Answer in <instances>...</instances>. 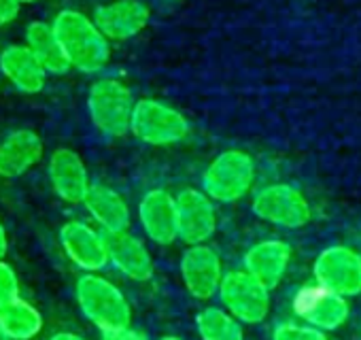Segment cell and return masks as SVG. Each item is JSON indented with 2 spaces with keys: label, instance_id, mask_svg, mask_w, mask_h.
<instances>
[{
  "label": "cell",
  "instance_id": "ffe728a7",
  "mask_svg": "<svg viewBox=\"0 0 361 340\" xmlns=\"http://www.w3.org/2000/svg\"><path fill=\"white\" fill-rule=\"evenodd\" d=\"M0 73L24 94H39L45 87L47 73L28 49V45H9L0 54Z\"/></svg>",
  "mask_w": 361,
  "mask_h": 340
},
{
  "label": "cell",
  "instance_id": "8fae6325",
  "mask_svg": "<svg viewBox=\"0 0 361 340\" xmlns=\"http://www.w3.org/2000/svg\"><path fill=\"white\" fill-rule=\"evenodd\" d=\"M60 245L66 257L83 272H100L111 264L106 234L98 232L85 221H66L60 228Z\"/></svg>",
  "mask_w": 361,
  "mask_h": 340
},
{
  "label": "cell",
  "instance_id": "8992f818",
  "mask_svg": "<svg viewBox=\"0 0 361 340\" xmlns=\"http://www.w3.org/2000/svg\"><path fill=\"white\" fill-rule=\"evenodd\" d=\"M219 298L224 308L240 323H262L270 312V289L247 270L226 272Z\"/></svg>",
  "mask_w": 361,
  "mask_h": 340
},
{
  "label": "cell",
  "instance_id": "603a6c76",
  "mask_svg": "<svg viewBox=\"0 0 361 340\" xmlns=\"http://www.w3.org/2000/svg\"><path fill=\"white\" fill-rule=\"evenodd\" d=\"M196 327L202 340H245L243 323L226 308H202L196 317Z\"/></svg>",
  "mask_w": 361,
  "mask_h": 340
},
{
  "label": "cell",
  "instance_id": "30bf717a",
  "mask_svg": "<svg viewBox=\"0 0 361 340\" xmlns=\"http://www.w3.org/2000/svg\"><path fill=\"white\" fill-rule=\"evenodd\" d=\"M176 230L188 247L207 245L217 230V213L213 200L196 188H188L176 196Z\"/></svg>",
  "mask_w": 361,
  "mask_h": 340
},
{
  "label": "cell",
  "instance_id": "d6986e66",
  "mask_svg": "<svg viewBox=\"0 0 361 340\" xmlns=\"http://www.w3.org/2000/svg\"><path fill=\"white\" fill-rule=\"evenodd\" d=\"M83 207L92 215V219L104 230V234H121L128 232L132 213L126 198L109 186L94 183Z\"/></svg>",
  "mask_w": 361,
  "mask_h": 340
},
{
  "label": "cell",
  "instance_id": "484cf974",
  "mask_svg": "<svg viewBox=\"0 0 361 340\" xmlns=\"http://www.w3.org/2000/svg\"><path fill=\"white\" fill-rule=\"evenodd\" d=\"M22 9L20 0H0V26H7L18 20Z\"/></svg>",
  "mask_w": 361,
  "mask_h": 340
},
{
  "label": "cell",
  "instance_id": "f1b7e54d",
  "mask_svg": "<svg viewBox=\"0 0 361 340\" xmlns=\"http://www.w3.org/2000/svg\"><path fill=\"white\" fill-rule=\"evenodd\" d=\"M49 340H87V338H83L81 334H75V332H56Z\"/></svg>",
  "mask_w": 361,
  "mask_h": 340
},
{
  "label": "cell",
  "instance_id": "9c48e42d",
  "mask_svg": "<svg viewBox=\"0 0 361 340\" xmlns=\"http://www.w3.org/2000/svg\"><path fill=\"white\" fill-rule=\"evenodd\" d=\"M47 175L54 194L62 202L73 207L83 205L94 186L90 181V173L83 157L71 147H58L51 151L47 162Z\"/></svg>",
  "mask_w": 361,
  "mask_h": 340
},
{
  "label": "cell",
  "instance_id": "3957f363",
  "mask_svg": "<svg viewBox=\"0 0 361 340\" xmlns=\"http://www.w3.org/2000/svg\"><path fill=\"white\" fill-rule=\"evenodd\" d=\"M134 107L132 90L115 77L96 79L87 92L90 119L100 134L111 138H121L130 132Z\"/></svg>",
  "mask_w": 361,
  "mask_h": 340
},
{
  "label": "cell",
  "instance_id": "1f68e13d",
  "mask_svg": "<svg viewBox=\"0 0 361 340\" xmlns=\"http://www.w3.org/2000/svg\"><path fill=\"white\" fill-rule=\"evenodd\" d=\"M22 5H32V3H37V0H20Z\"/></svg>",
  "mask_w": 361,
  "mask_h": 340
},
{
  "label": "cell",
  "instance_id": "d4e9b609",
  "mask_svg": "<svg viewBox=\"0 0 361 340\" xmlns=\"http://www.w3.org/2000/svg\"><path fill=\"white\" fill-rule=\"evenodd\" d=\"M20 279H18V272L16 268L5 262V260H0V308L7 306L9 302L22 298L20 296Z\"/></svg>",
  "mask_w": 361,
  "mask_h": 340
},
{
  "label": "cell",
  "instance_id": "44dd1931",
  "mask_svg": "<svg viewBox=\"0 0 361 340\" xmlns=\"http://www.w3.org/2000/svg\"><path fill=\"white\" fill-rule=\"evenodd\" d=\"M26 45L47 75H66L73 66L54 32L51 24L35 20L26 28Z\"/></svg>",
  "mask_w": 361,
  "mask_h": 340
},
{
  "label": "cell",
  "instance_id": "6da1fadb",
  "mask_svg": "<svg viewBox=\"0 0 361 340\" xmlns=\"http://www.w3.org/2000/svg\"><path fill=\"white\" fill-rule=\"evenodd\" d=\"M51 26L73 68L94 75L109 64L111 41L98 30L92 18L75 9H62Z\"/></svg>",
  "mask_w": 361,
  "mask_h": 340
},
{
  "label": "cell",
  "instance_id": "e0dca14e",
  "mask_svg": "<svg viewBox=\"0 0 361 340\" xmlns=\"http://www.w3.org/2000/svg\"><path fill=\"white\" fill-rule=\"evenodd\" d=\"M106 243H109V262L130 281H138V283H147L153 279L155 274V264L153 257L147 249V245L130 234V232H121V234H106Z\"/></svg>",
  "mask_w": 361,
  "mask_h": 340
},
{
  "label": "cell",
  "instance_id": "5b68a950",
  "mask_svg": "<svg viewBox=\"0 0 361 340\" xmlns=\"http://www.w3.org/2000/svg\"><path fill=\"white\" fill-rule=\"evenodd\" d=\"M130 132L145 145L170 147L190 136V121L185 115L153 98L136 100Z\"/></svg>",
  "mask_w": 361,
  "mask_h": 340
},
{
  "label": "cell",
  "instance_id": "ac0fdd59",
  "mask_svg": "<svg viewBox=\"0 0 361 340\" xmlns=\"http://www.w3.org/2000/svg\"><path fill=\"white\" fill-rule=\"evenodd\" d=\"M291 255L289 243L279 238L262 241L245 253V270L262 281L268 289H274L287 274Z\"/></svg>",
  "mask_w": 361,
  "mask_h": 340
},
{
  "label": "cell",
  "instance_id": "7402d4cb",
  "mask_svg": "<svg viewBox=\"0 0 361 340\" xmlns=\"http://www.w3.org/2000/svg\"><path fill=\"white\" fill-rule=\"evenodd\" d=\"M0 327L11 340H32L43 332V315L32 302L18 298L0 308Z\"/></svg>",
  "mask_w": 361,
  "mask_h": 340
},
{
  "label": "cell",
  "instance_id": "7c38bea8",
  "mask_svg": "<svg viewBox=\"0 0 361 340\" xmlns=\"http://www.w3.org/2000/svg\"><path fill=\"white\" fill-rule=\"evenodd\" d=\"M224 266L219 253L209 245L188 247L180 255V279L196 300H211L219 293L224 281Z\"/></svg>",
  "mask_w": 361,
  "mask_h": 340
},
{
  "label": "cell",
  "instance_id": "5bb4252c",
  "mask_svg": "<svg viewBox=\"0 0 361 340\" xmlns=\"http://www.w3.org/2000/svg\"><path fill=\"white\" fill-rule=\"evenodd\" d=\"M151 11L142 0H113L94 11V24L98 30L115 43L130 41L140 35L149 24Z\"/></svg>",
  "mask_w": 361,
  "mask_h": 340
},
{
  "label": "cell",
  "instance_id": "52a82bcc",
  "mask_svg": "<svg viewBox=\"0 0 361 340\" xmlns=\"http://www.w3.org/2000/svg\"><path fill=\"white\" fill-rule=\"evenodd\" d=\"M251 209L259 219L289 230L304 228L312 217L310 205L304 198V194L287 183H274L262 188L253 196Z\"/></svg>",
  "mask_w": 361,
  "mask_h": 340
},
{
  "label": "cell",
  "instance_id": "277c9868",
  "mask_svg": "<svg viewBox=\"0 0 361 340\" xmlns=\"http://www.w3.org/2000/svg\"><path fill=\"white\" fill-rule=\"evenodd\" d=\"M255 181V162L247 151L228 149L219 153L204 170L202 192L221 205L243 200Z\"/></svg>",
  "mask_w": 361,
  "mask_h": 340
},
{
  "label": "cell",
  "instance_id": "83f0119b",
  "mask_svg": "<svg viewBox=\"0 0 361 340\" xmlns=\"http://www.w3.org/2000/svg\"><path fill=\"white\" fill-rule=\"evenodd\" d=\"M7 251H9V236H7L3 221H0V260H5Z\"/></svg>",
  "mask_w": 361,
  "mask_h": 340
},
{
  "label": "cell",
  "instance_id": "9a60e30c",
  "mask_svg": "<svg viewBox=\"0 0 361 340\" xmlns=\"http://www.w3.org/2000/svg\"><path fill=\"white\" fill-rule=\"evenodd\" d=\"M45 155V142L39 132L20 128L0 140V177L20 179L41 164Z\"/></svg>",
  "mask_w": 361,
  "mask_h": 340
},
{
  "label": "cell",
  "instance_id": "4fadbf2b",
  "mask_svg": "<svg viewBox=\"0 0 361 340\" xmlns=\"http://www.w3.org/2000/svg\"><path fill=\"white\" fill-rule=\"evenodd\" d=\"M293 310L300 319L306 321V325H312L321 332H334L348 319L346 298L321 285L302 287L293 298Z\"/></svg>",
  "mask_w": 361,
  "mask_h": 340
},
{
  "label": "cell",
  "instance_id": "f546056e",
  "mask_svg": "<svg viewBox=\"0 0 361 340\" xmlns=\"http://www.w3.org/2000/svg\"><path fill=\"white\" fill-rule=\"evenodd\" d=\"M159 340H183V338H178V336H161Z\"/></svg>",
  "mask_w": 361,
  "mask_h": 340
},
{
  "label": "cell",
  "instance_id": "cb8c5ba5",
  "mask_svg": "<svg viewBox=\"0 0 361 340\" xmlns=\"http://www.w3.org/2000/svg\"><path fill=\"white\" fill-rule=\"evenodd\" d=\"M272 340H329L325 332L312 325L300 323H279L272 332Z\"/></svg>",
  "mask_w": 361,
  "mask_h": 340
},
{
  "label": "cell",
  "instance_id": "2e32d148",
  "mask_svg": "<svg viewBox=\"0 0 361 340\" xmlns=\"http://www.w3.org/2000/svg\"><path fill=\"white\" fill-rule=\"evenodd\" d=\"M142 232L155 245L168 247L178 238L176 230V198L166 190H151L138 205Z\"/></svg>",
  "mask_w": 361,
  "mask_h": 340
},
{
  "label": "cell",
  "instance_id": "7a4b0ae2",
  "mask_svg": "<svg viewBox=\"0 0 361 340\" xmlns=\"http://www.w3.org/2000/svg\"><path fill=\"white\" fill-rule=\"evenodd\" d=\"M75 298L83 317L102 334L132 327V306L123 291L98 272H83L75 283Z\"/></svg>",
  "mask_w": 361,
  "mask_h": 340
},
{
  "label": "cell",
  "instance_id": "ba28073f",
  "mask_svg": "<svg viewBox=\"0 0 361 340\" xmlns=\"http://www.w3.org/2000/svg\"><path fill=\"white\" fill-rule=\"evenodd\" d=\"M317 285L342 296L353 298L361 293V255L344 245L323 249L314 260Z\"/></svg>",
  "mask_w": 361,
  "mask_h": 340
},
{
  "label": "cell",
  "instance_id": "4dcf8cb0",
  "mask_svg": "<svg viewBox=\"0 0 361 340\" xmlns=\"http://www.w3.org/2000/svg\"><path fill=\"white\" fill-rule=\"evenodd\" d=\"M0 340H11V338L5 334V329H3V327H0Z\"/></svg>",
  "mask_w": 361,
  "mask_h": 340
},
{
  "label": "cell",
  "instance_id": "4316f807",
  "mask_svg": "<svg viewBox=\"0 0 361 340\" xmlns=\"http://www.w3.org/2000/svg\"><path fill=\"white\" fill-rule=\"evenodd\" d=\"M102 340H147V336L138 329H121V332H111V334H102Z\"/></svg>",
  "mask_w": 361,
  "mask_h": 340
}]
</instances>
